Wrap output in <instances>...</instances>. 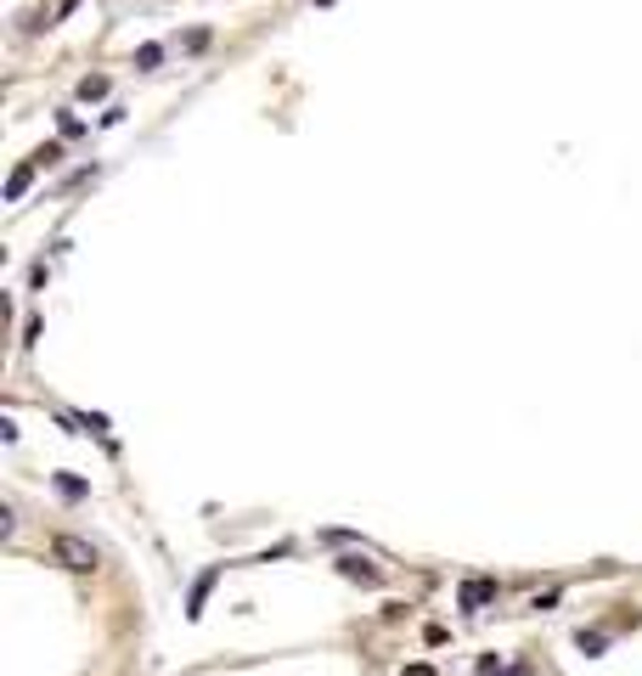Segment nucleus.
<instances>
[{
    "label": "nucleus",
    "instance_id": "f257e3e1",
    "mask_svg": "<svg viewBox=\"0 0 642 676\" xmlns=\"http://www.w3.org/2000/svg\"><path fill=\"white\" fill-rule=\"evenodd\" d=\"M52 558H57L63 569H74V575H96V564H102V553H96L85 536H57V542H52Z\"/></svg>",
    "mask_w": 642,
    "mask_h": 676
},
{
    "label": "nucleus",
    "instance_id": "f03ea898",
    "mask_svg": "<svg viewBox=\"0 0 642 676\" xmlns=\"http://www.w3.org/2000/svg\"><path fill=\"white\" fill-rule=\"evenodd\" d=\"M338 575H344V581H361V587H378V564H367L361 553L338 558Z\"/></svg>",
    "mask_w": 642,
    "mask_h": 676
},
{
    "label": "nucleus",
    "instance_id": "7ed1b4c3",
    "mask_svg": "<svg viewBox=\"0 0 642 676\" xmlns=\"http://www.w3.org/2000/svg\"><path fill=\"white\" fill-rule=\"evenodd\" d=\"M497 598V581H463V609H485Z\"/></svg>",
    "mask_w": 642,
    "mask_h": 676
},
{
    "label": "nucleus",
    "instance_id": "20e7f679",
    "mask_svg": "<svg viewBox=\"0 0 642 676\" xmlns=\"http://www.w3.org/2000/svg\"><path fill=\"white\" fill-rule=\"evenodd\" d=\"M102 96H108V79H102V74L79 79V102H102Z\"/></svg>",
    "mask_w": 642,
    "mask_h": 676
},
{
    "label": "nucleus",
    "instance_id": "39448f33",
    "mask_svg": "<svg viewBox=\"0 0 642 676\" xmlns=\"http://www.w3.org/2000/svg\"><path fill=\"white\" fill-rule=\"evenodd\" d=\"M29 181H34V164L12 170V181H7V198H23V192H29Z\"/></svg>",
    "mask_w": 642,
    "mask_h": 676
},
{
    "label": "nucleus",
    "instance_id": "423d86ee",
    "mask_svg": "<svg viewBox=\"0 0 642 676\" xmlns=\"http://www.w3.org/2000/svg\"><path fill=\"white\" fill-rule=\"evenodd\" d=\"M209 587H215V575H204V581H197V587H192V609H186L192 620H197V614H204V598H209Z\"/></svg>",
    "mask_w": 642,
    "mask_h": 676
},
{
    "label": "nucleus",
    "instance_id": "0eeeda50",
    "mask_svg": "<svg viewBox=\"0 0 642 676\" xmlns=\"http://www.w3.org/2000/svg\"><path fill=\"white\" fill-rule=\"evenodd\" d=\"M164 63V45H141L135 52V68H159Z\"/></svg>",
    "mask_w": 642,
    "mask_h": 676
},
{
    "label": "nucleus",
    "instance_id": "6e6552de",
    "mask_svg": "<svg viewBox=\"0 0 642 676\" xmlns=\"http://www.w3.org/2000/svg\"><path fill=\"white\" fill-rule=\"evenodd\" d=\"M575 643H580V654H603V637H598V632H580Z\"/></svg>",
    "mask_w": 642,
    "mask_h": 676
},
{
    "label": "nucleus",
    "instance_id": "1a4fd4ad",
    "mask_svg": "<svg viewBox=\"0 0 642 676\" xmlns=\"http://www.w3.org/2000/svg\"><path fill=\"white\" fill-rule=\"evenodd\" d=\"M57 491H63V497H85V486H79L74 473H63V479H57Z\"/></svg>",
    "mask_w": 642,
    "mask_h": 676
},
{
    "label": "nucleus",
    "instance_id": "9d476101",
    "mask_svg": "<svg viewBox=\"0 0 642 676\" xmlns=\"http://www.w3.org/2000/svg\"><path fill=\"white\" fill-rule=\"evenodd\" d=\"M406 676H434V670H428V665H412V670H406Z\"/></svg>",
    "mask_w": 642,
    "mask_h": 676
}]
</instances>
